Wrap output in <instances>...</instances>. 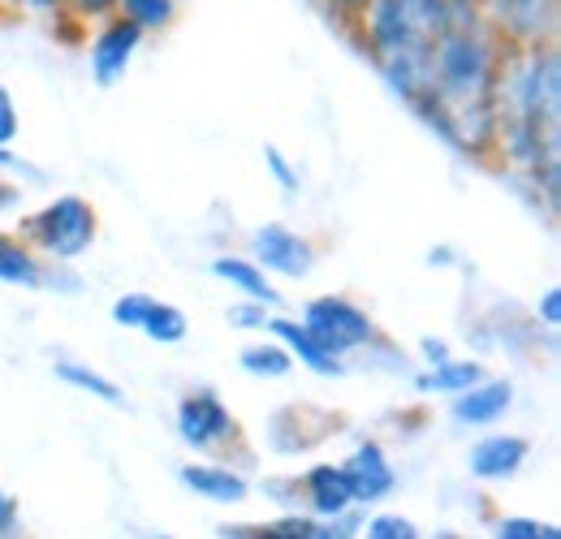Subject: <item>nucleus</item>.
<instances>
[{
  "label": "nucleus",
  "mask_w": 561,
  "mask_h": 539,
  "mask_svg": "<svg viewBox=\"0 0 561 539\" xmlns=\"http://www.w3.org/2000/svg\"><path fill=\"white\" fill-rule=\"evenodd\" d=\"M492 169L527 203L536 220L558 229L561 211V48H510L496 82Z\"/></svg>",
  "instance_id": "f257e3e1"
},
{
  "label": "nucleus",
  "mask_w": 561,
  "mask_h": 539,
  "mask_svg": "<svg viewBox=\"0 0 561 539\" xmlns=\"http://www.w3.org/2000/svg\"><path fill=\"white\" fill-rule=\"evenodd\" d=\"M501 61H505V48L480 22L476 0H454V18L440 31L423 69V91L407 108L458 160H471V164L492 160Z\"/></svg>",
  "instance_id": "f03ea898"
},
{
  "label": "nucleus",
  "mask_w": 561,
  "mask_h": 539,
  "mask_svg": "<svg viewBox=\"0 0 561 539\" xmlns=\"http://www.w3.org/2000/svg\"><path fill=\"white\" fill-rule=\"evenodd\" d=\"M454 18V0H363L346 35L371 61L393 100L411 104L423 91V69Z\"/></svg>",
  "instance_id": "7ed1b4c3"
},
{
  "label": "nucleus",
  "mask_w": 561,
  "mask_h": 539,
  "mask_svg": "<svg viewBox=\"0 0 561 539\" xmlns=\"http://www.w3.org/2000/svg\"><path fill=\"white\" fill-rule=\"evenodd\" d=\"M13 233L48 264H78L100 238V211L82 195H57L35 211H22Z\"/></svg>",
  "instance_id": "20e7f679"
},
{
  "label": "nucleus",
  "mask_w": 561,
  "mask_h": 539,
  "mask_svg": "<svg viewBox=\"0 0 561 539\" xmlns=\"http://www.w3.org/2000/svg\"><path fill=\"white\" fill-rule=\"evenodd\" d=\"M173 432L178 440L199 458H233L247 454V436L238 414L216 389H186L173 405Z\"/></svg>",
  "instance_id": "39448f33"
},
{
  "label": "nucleus",
  "mask_w": 561,
  "mask_h": 539,
  "mask_svg": "<svg viewBox=\"0 0 561 539\" xmlns=\"http://www.w3.org/2000/svg\"><path fill=\"white\" fill-rule=\"evenodd\" d=\"M298 320L311 329V337L320 341L329 354H337V358H354V354H363L371 341L380 337L371 311L358 307L346 294H320V298H311Z\"/></svg>",
  "instance_id": "423d86ee"
},
{
  "label": "nucleus",
  "mask_w": 561,
  "mask_h": 539,
  "mask_svg": "<svg viewBox=\"0 0 561 539\" xmlns=\"http://www.w3.org/2000/svg\"><path fill=\"white\" fill-rule=\"evenodd\" d=\"M476 9L505 53L558 44L561 35V0H476Z\"/></svg>",
  "instance_id": "0eeeda50"
},
{
  "label": "nucleus",
  "mask_w": 561,
  "mask_h": 539,
  "mask_svg": "<svg viewBox=\"0 0 561 539\" xmlns=\"http://www.w3.org/2000/svg\"><path fill=\"white\" fill-rule=\"evenodd\" d=\"M142 44H147V35H142L135 22H126L122 13H108V18L91 22L87 35H82L91 82H95L100 91H113V87L130 73V66H135V57H139Z\"/></svg>",
  "instance_id": "6e6552de"
},
{
  "label": "nucleus",
  "mask_w": 561,
  "mask_h": 539,
  "mask_svg": "<svg viewBox=\"0 0 561 539\" xmlns=\"http://www.w3.org/2000/svg\"><path fill=\"white\" fill-rule=\"evenodd\" d=\"M247 255L268 272L273 280H307V276L316 272V264H320L316 242H311L302 229L285 225V220H264V225H255L251 238H247Z\"/></svg>",
  "instance_id": "1a4fd4ad"
},
{
  "label": "nucleus",
  "mask_w": 561,
  "mask_h": 539,
  "mask_svg": "<svg viewBox=\"0 0 561 539\" xmlns=\"http://www.w3.org/2000/svg\"><path fill=\"white\" fill-rule=\"evenodd\" d=\"M342 467L351 474V488H354V505L358 509H371V505H385L393 492H398V467L389 458V449L376 440V436H363L354 440V449L342 458Z\"/></svg>",
  "instance_id": "9d476101"
},
{
  "label": "nucleus",
  "mask_w": 561,
  "mask_h": 539,
  "mask_svg": "<svg viewBox=\"0 0 561 539\" xmlns=\"http://www.w3.org/2000/svg\"><path fill=\"white\" fill-rule=\"evenodd\" d=\"M531 462V440L518 432H484L467 449V474L476 483H510Z\"/></svg>",
  "instance_id": "9b49d317"
},
{
  "label": "nucleus",
  "mask_w": 561,
  "mask_h": 539,
  "mask_svg": "<svg viewBox=\"0 0 561 539\" xmlns=\"http://www.w3.org/2000/svg\"><path fill=\"white\" fill-rule=\"evenodd\" d=\"M178 483L208 501V505H242L251 496V479L242 467H233L229 458H199V462H182L178 467Z\"/></svg>",
  "instance_id": "f8f14e48"
},
{
  "label": "nucleus",
  "mask_w": 561,
  "mask_h": 539,
  "mask_svg": "<svg viewBox=\"0 0 561 539\" xmlns=\"http://www.w3.org/2000/svg\"><path fill=\"white\" fill-rule=\"evenodd\" d=\"M298 509H307L316 518H337V514L358 509L346 467L342 462H311L298 474Z\"/></svg>",
  "instance_id": "ddd939ff"
},
{
  "label": "nucleus",
  "mask_w": 561,
  "mask_h": 539,
  "mask_svg": "<svg viewBox=\"0 0 561 539\" xmlns=\"http://www.w3.org/2000/svg\"><path fill=\"white\" fill-rule=\"evenodd\" d=\"M445 402H449V418L458 427H496L514 410V380L484 376V380H476L471 389H462V393H454Z\"/></svg>",
  "instance_id": "4468645a"
},
{
  "label": "nucleus",
  "mask_w": 561,
  "mask_h": 539,
  "mask_svg": "<svg viewBox=\"0 0 561 539\" xmlns=\"http://www.w3.org/2000/svg\"><path fill=\"white\" fill-rule=\"evenodd\" d=\"M273 341H280L285 345V354L298 363V367H307L311 376H324V380H333V376H346V358H337V354H329L320 341L311 337V329L298 320V316H280V311H273L268 316V329H264Z\"/></svg>",
  "instance_id": "2eb2a0df"
},
{
  "label": "nucleus",
  "mask_w": 561,
  "mask_h": 539,
  "mask_svg": "<svg viewBox=\"0 0 561 539\" xmlns=\"http://www.w3.org/2000/svg\"><path fill=\"white\" fill-rule=\"evenodd\" d=\"M211 276L225 285V289H233L238 298H255V302H264V307H280V294L277 285H273V276L260 268L251 255H211Z\"/></svg>",
  "instance_id": "dca6fc26"
},
{
  "label": "nucleus",
  "mask_w": 561,
  "mask_h": 539,
  "mask_svg": "<svg viewBox=\"0 0 561 539\" xmlns=\"http://www.w3.org/2000/svg\"><path fill=\"white\" fill-rule=\"evenodd\" d=\"M484 376H489L484 358H476V354H467V358L449 354L445 363L423 367L420 376H415V393H423V398H454V393L471 389V385L484 380Z\"/></svg>",
  "instance_id": "f3484780"
},
{
  "label": "nucleus",
  "mask_w": 561,
  "mask_h": 539,
  "mask_svg": "<svg viewBox=\"0 0 561 539\" xmlns=\"http://www.w3.org/2000/svg\"><path fill=\"white\" fill-rule=\"evenodd\" d=\"M44 268H48V260H39L13 229H0V285L44 289Z\"/></svg>",
  "instance_id": "a211bd4d"
},
{
  "label": "nucleus",
  "mask_w": 561,
  "mask_h": 539,
  "mask_svg": "<svg viewBox=\"0 0 561 539\" xmlns=\"http://www.w3.org/2000/svg\"><path fill=\"white\" fill-rule=\"evenodd\" d=\"M53 376L73 389V393H87L91 402H104V405H126V393H122V385L113 380V376H104V371H95L91 363H82V358H57L53 363Z\"/></svg>",
  "instance_id": "6ab92c4d"
},
{
  "label": "nucleus",
  "mask_w": 561,
  "mask_h": 539,
  "mask_svg": "<svg viewBox=\"0 0 561 539\" xmlns=\"http://www.w3.org/2000/svg\"><path fill=\"white\" fill-rule=\"evenodd\" d=\"M238 367H242L247 376H255V380H285V376L294 371V358L285 354L280 341H273L264 333L260 341H247V345L238 349Z\"/></svg>",
  "instance_id": "aec40b11"
},
{
  "label": "nucleus",
  "mask_w": 561,
  "mask_h": 539,
  "mask_svg": "<svg viewBox=\"0 0 561 539\" xmlns=\"http://www.w3.org/2000/svg\"><path fill=\"white\" fill-rule=\"evenodd\" d=\"M139 333L147 341H156V345H182L186 333H191V320H186V311H182V307H173V302H160V298H156Z\"/></svg>",
  "instance_id": "412c9836"
},
{
  "label": "nucleus",
  "mask_w": 561,
  "mask_h": 539,
  "mask_svg": "<svg viewBox=\"0 0 561 539\" xmlns=\"http://www.w3.org/2000/svg\"><path fill=\"white\" fill-rule=\"evenodd\" d=\"M117 13L135 22L142 35H160L178 22V0H117Z\"/></svg>",
  "instance_id": "4be33fe9"
},
{
  "label": "nucleus",
  "mask_w": 561,
  "mask_h": 539,
  "mask_svg": "<svg viewBox=\"0 0 561 539\" xmlns=\"http://www.w3.org/2000/svg\"><path fill=\"white\" fill-rule=\"evenodd\" d=\"M358 536L367 539H420V523L415 518H407V514H398V509H376L371 505V514H363V527H358Z\"/></svg>",
  "instance_id": "5701e85b"
},
{
  "label": "nucleus",
  "mask_w": 561,
  "mask_h": 539,
  "mask_svg": "<svg viewBox=\"0 0 561 539\" xmlns=\"http://www.w3.org/2000/svg\"><path fill=\"white\" fill-rule=\"evenodd\" d=\"M492 536L496 539H561L558 523H540L531 514H501L492 523Z\"/></svg>",
  "instance_id": "b1692460"
},
{
  "label": "nucleus",
  "mask_w": 561,
  "mask_h": 539,
  "mask_svg": "<svg viewBox=\"0 0 561 539\" xmlns=\"http://www.w3.org/2000/svg\"><path fill=\"white\" fill-rule=\"evenodd\" d=\"M264 169H268V177H273V186H277L285 199H298L302 195V173H298V164L273 147V142H264Z\"/></svg>",
  "instance_id": "393cba45"
},
{
  "label": "nucleus",
  "mask_w": 561,
  "mask_h": 539,
  "mask_svg": "<svg viewBox=\"0 0 561 539\" xmlns=\"http://www.w3.org/2000/svg\"><path fill=\"white\" fill-rule=\"evenodd\" d=\"M151 294H142V289H126V294H117L113 298V307H108V316H113V324L117 329H135L139 333L142 320H147V311H151Z\"/></svg>",
  "instance_id": "a878e982"
},
{
  "label": "nucleus",
  "mask_w": 561,
  "mask_h": 539,
  "mask_svg": "<svg viewBox=\"0 0 561 539\" xmlns=\"http://www.w3.org/2000/svg\"><path fill=\"white\" fill-rule=\"evenodd\" d=\"M268 316H273V307H264L255 298H233L229 311H225V324L238 329V333H264L268 329Z\"/></svg>",
  "instance_id": "bb28decb"
},
{
  "label": "nucleus",
  "mask_w": 561,
  "mask_h": 539,
  "mask_svg": "<svg viewBox=\"0 0 561 539\" xmlns=\"http://www.w3.org/2000/svg\"><path fill=\"white\" fill-rule=\"evenodd\" d=\"M108 13H117V0H66V9H61V18H70L82 31L100 18H108Z\"/></svg>",
  "instance_id": "cd10ccee"
},
{
  "label": "nucleus",
  "mask_w": 561,
  "mask_h": 539,
  "mask_svg": "<svg viewBox=\"0 0 561 539\" xmlns=\"http://www.w3.org/2000/svg\"><path fill=\"white\" fill-rule=\"evenodd\" d=\"M22 135V108L13 100V91L0 82V147H13Z\"/></svg>",
  "instance_id": "c85d7f7f"
},
{
  "label": "nucleus",
  "mask_w": 561,
  "mask_h": 539,
  "mask_svg": "<svg viewBox=\"0 0 561 539\" xmlns=\"http://www.w3.org/2000/svg\"><path fill=\"white\" fill-rule=\"evenodd\" d=\"M531 316H536V324H540L545 333H558V329H561V285L540 289V298H536Z\"/></svg>",
  "instance_id": "c756f323"
},
{
  "label": "nucleus",
  "mask_w": 561,
  "mask_h": 539,
  "mask_svg": "<svg viewBox=\"0 0 561 539\" xmlns=\"http://www.w3.org/2000/svg\"><path fill=\"white\" fill-rule=\"evenodd\" d=\"M44 289H53V294H78L82 289V272H73V264H48L44 268Z\"/></svg>",
  "instance_id": "7c9ffc66"
},
{
  "label": "nucleus",
  "mask_w": 561,
  "mask_h": 539,
  "mask_svg": "<svg viewBox=\"0 0 561 539\" xmlns=\"http://www.w3.org/2000/svg\"><path fill=\"white\" fill-rule=\"evenodd\" d=\"M13 536H22V505H18L13 492L0 488V539H13Z\"/></svg>",
  "instance_id": "2f4dec72"
},
{
  "label": "nucleus",
  "mask_w": 561,
  "mask_h": 539,
  "mask_svg": "<svg viewBox=\"0 0 561 539\" xmlns=\"http://www.w3.org/2000/svg\"><path fill=\"white\" fill-rule=\"evenodd\" d=\"M264 492L285 505V509H298V474H285V479H264Z\"/></svg>",
  "instance_id": "473e14b6"
},
{
  "label": "nucleus",
  "mask_w": 561,
  "mask_h": 539,
  "mask_svg": "<svg viewBox=\"0 0 561 539\" xmlns=\"http://www.w3.org/2000/svg\"><path fill=\"white\" fill-rule=\"evenodd\" d=\"M449 354H454V345H449L445 337H423L420 341V363H423V367H436V363H445Z\"/></svg>",
  "instance_id": "72a5a7b5"
},
{
  "label": "nucleus",
  "mask_w": 561,
  "mask_h": 539,
  "mask_svg": "<svg viewBox=\"0 0 561 539\" xmlns=\"http://www.w3.org/2000/svg\"><path fill=\"white\" fill-rule=\"evenodd\" d=\"M320 4H324V13H329V18H333V22L342 26V31L351 26V22H354V13L363 9V0H320Z\"/></svg>",
  "instance_id": "f704fd0d"
},
{
  "label": "nucleus",
  "mask_w": 561,
  "mask_h": 539,
  "mask_svg": "<svg viewBox=\"0 0 561 539\" xmlns=\"http://www.w3.org/2000/svg\"><path fill=\"white\" fill-rule=\"evenodd\" d=\"M66 9V0H18V13H31V18H57Z\"/></svg>",
  "instance_id": "c9c22d12"
},
{
  "label": "nucleus",
  "mask_w": 561,
  "mask_h": 539,
  "mask_svg": "<svg viewBox=\"0 0 561 539\" xmlns=\"http://www.w3.org/2000/svg\"><path fill=\"white\" fill-rule=\"evenodd\" d=\"M216 536L220 539H260V523H225V527H216Z\"/></svg>",
  "instance_id": "e433bc0d"
},
{
  "label": "nucleus",
  "mask_w": 561,
  "mask_h": 539,
  "mask_svg": "<svg viewBox=\"0 0 561 539\" xmlns=\"http://www.w3.org/2000/svg\"><path fill=\"white\" fill-rule=\"evenodd\" d=\"M462 260H458V251L454 246H432L427 251V268H458Z\"/></svg>",
  "instance_id": "4c0bfd02"
},
{
  "label": "nucleus",
  "mask_w": 561,
  "mask_h": 539,
  "mask_svg": "<svg viewBox=\"0 0 561 539\" xmlns=\"http://www.w3.org/2000/svg\"><path fill=\"white\" fill-rule=\"evenodd\" d=\"M0 173H31V177H39L35 169H26V160L13 147H0Z\"/></svg>",
  "instance_id": "58836bf2"
},
{
  "label": "nucleus",
  "mask_w": 561,
  "mask_h": 539,
  "mask_svg": "<svg viewBox=\"0 0 561 539\" xmlns=\"http://www.w3.org/2000/svg\"><path fill=\"white\" fill-rule=\"evenodd\" d=\"M18 199H22V191H18V186H9V182H0V211L18 207Z\"/></svg>",
  "instance_id": "ea45409f"
},
{
  "label": "nucleus",
  "mask_w": 561,
  "mask_h": 539,
  "mask_svg": "<svg viewBox=\"0 0 561 539\" xmlns=\"http://www.w3.org/2000/svg\"><path fill=\"white\" fill-rule=\"evenodd\" d=\"M0 9H4V13H18V0H0Z\"/></svg>",
  "instance_id": "a19ab883"
}]
</instances>
